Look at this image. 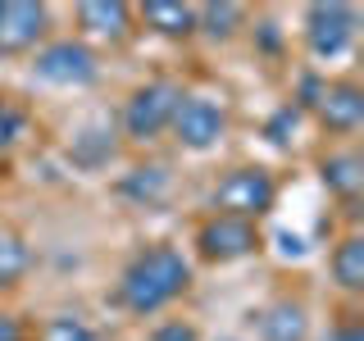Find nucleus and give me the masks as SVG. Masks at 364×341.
Returning a JSON list of instances; mask_svg holds the SVG:
<instances>
[{
	"label": "nucleus",
	"mask_w": 364,
	"mask_h": 341,
	"mask_svg": "<svg viewBox=\"0 0 364 341\" xmlns=\"http://www.w3.org/2000/svg\"><path fill=\"white\" fill-rule=\"evenodd\" d=\"M187 287H191L187 255H182L178 246H164V242H159V246H146L141 255L123 269L119 301H123V310H128V314L151 318V314L164 310V305H173Z\"/></svg>",
	"instance_id": "f257e3e1"
},
{
	"label": "nucleus",
	"mask_w": 364,
	"mask_h": 341,
	"mask_svg": "<svg viewBox=\"0 0 364 341\" xmlns=\"http://www.w3.org/2000/svg\"><path fill=\"white\" fill-rule=\"evenodd\" d=\"M273 196H278V182H273L269 168L242 164V168H228L219 178V187L210 191V205H214V214H232V219L255 223L259 214L273 210Z\"/></svg>",
	"instance_id": "f03ea898"
},
{
	"label": "nucleus",
	"mask_w": 364,
	"mask_h": 341,
	"mask_svg": "<svg viewBox=\"0 0 364 341\" xmlns=\"http://www.w3.org/2000/svg\"><path fill=\"white\" fill-rule=\"evenodd\" d=\"M182 96H187V91L178 82H168V77H155V82L136 87L128 96V105H123V132H128L132 141H155V136H164L178 105H182Z\"/></svg>",
	"instance_id": "7ed1b4c3"
},
{
	"label": "nucleus",
	"mask_w": 364,
	"mask_h": 341,
	"mask_svg": "<svg viewBox=\"0 0 364 341\" xmlns=\"http://www.w3.org/2000/svg\"><path fill=\"white\" fill-rule=\"evenodd\" d=\"M32 73L50 87H91L100 73V60L87 41H73V37H60V41H46L32 60Z\"/></svg>",
	"instance_id": "20e7f679"
},
{
	"label": "nucleus",
	"mask_w": 364,
	"mask_h": 341,
	"mask_svg": "<svg viewBox=\"0 0 364 341\" xmlns=\"http://www.w3.org/2000/svg\"><path fill=\"white\" fill-rule=\"evenodd\" d=\"M196 250L210 264H237L259 250V227L250 219H232V214H210L196 227Z\"/></svg>",
	"instance_id": "39448f33"
},
{
	"label": "nucleus",
	"mask_w": 364,
	"mask_h": 341,
	"mask_svg": "<svg viewBox=\"0 0 364 341\" xmlns=\"http://www.w3.org/2000/svg\"><path fill=\"white\" fill-rule=\"evenodd\" d=\"M355 28H360V9L355 5H310L305 9V45L318 55V60H337V55L350 50L355 41Z\"/></svg>",
	"instance_id": "423d86ee"
},
{
	"label": "nucleus",
	"mask_w": 364,
	"mask_h": 341,
	"mask_svg": "<svg viewBox=\"0 0 364 341\" xmlns=\"http://www.w3.org/2000/svg\"><path fill=\"white\" fill-rule=\"evenodd\" d=\"M301 105H310L328 132H355L364 123V91L355 82H346V77L341 82H318V77H310Z\"/></svg>",
	"instance_id": "0eeeda50"
},
{
	"label": "nucleus",
	"mask_w": 364,
	"mask_h": 341,
	"mask_svg": "<svg viewBox=\"0 0 364 341\" xmlns=\"http://www.w3.org/2000/svg\"><path fill=\"white\" fill-rule=\"evenodd\" d=\"M173 136H178V146H187V151H214V146L223 141V132H228V109L219 105V100H210V96H182V105L173 114Z\"/></svg>",
	"instance_id": "6e6552de"
},
{
	"label": "nucleus",
	"mask_w": 364,
	"mask_h": 341,
	"mask_svg": "<svg viewBox=\"0 0 364 341\" xmlns=\"http://www.w3.org/2000/svg\"><path fill=\"white\" fill-rule=\"evenodd\" d=\"M50 32V9L37 0H0V55L37 50Z\"/></svg>",
	"instance_id": "1a4fd4ad"
},
{
	"label": "nucleus",
	"mask_w": 364,
	"mask_h": 341,
	"mask_svg": "<svg viewBox=\"0 0 364 341\" xmlns=\"http://www.w3.org/2000/svg\"><path fill=\"white\" fill-rule=\"evenodd\" d=\"M77 28L96 41H123L132 32V5H123V0H87V5H77Z\"/></svg>",
	"instance_id": "9d476101"
},
{
	"label": "nucleus",
	"mask_w": 364,
	"mask_h": 341,
	"mask_svg": "<svg viewBox=\"0 0 364 341\" xmlns=\"http://www.w3.org/2000/svg\"><path fill=\"white\" fill-rule=\"evenodd\" d=\"M259 341H305L310 337V314L301 301H273L255 314Z\"/></svg>",
	"instance_id": "9b49d317"
},
{
	"label": "nucleus",
	"mask_w": 364,
	"mask_h": 341,
	"mask_svg": "<svg viewBox=\"0 0 364 341\" xmlns=\"http://www.w3.org/2000/svg\"><path fill=\"white\" fill-rule=\"evenodd\" d=\"M136 14L159 37H191L196 32V5H182V0H146Z\"/></svg>",
	"instance_id": "f8f14e48"
},
{
	"label": "nucleus",
	"mask_w": 364,
	"mask_h": 341,
	"mask_svg": "<svg viewBox=\"0 0 364 341\" xmlns=\"http://www.w3.org/2000/svg\"><path fill=\"white\" fill-rule=\"evenodd\" d=\"M318 178H323V187L333 191L341 200H355L360 187H364V159L355 151H333L318 164Z\"/></svg>",
	"instance_id": "ddd939ff"
},
{
	"label": "nucleus",
	"mask_w": 364,
	"mask_h": 341,
	"mask_svg": "<svg viewBox=\"0 0 364 341\" xmlns=\"http://www.w3.org/2000/svg\"><path fill=\"white\" fill-rule=\"evenodd\" d=\"M328 269H333V282L341 291H360L364 287V237H346V242H337Z\"/></svg>",
	"instance_id": "4468645a"
},
{
	"label": "nucleus",
	"mask_w": 364,
	"mask_h": 341,
	"mask_svg": "<svg viewBox=\"0 0 364 341\" xmlns=\"http://www.w3.org/2000/svg\"><path fill=\"white\" fill-rule=\"evenodd\" d=\"M246 23V9L232 5V0H210V5H196V32L214 41H228L237 28Z\"/></svg>",
	"instance_id": "2eb2a0df"
},
{
	"label": "nucleus",
	"mask_w": 364,
	"mask_h": 341,
	"mask_svg": "<svg viewBox=\"0 0 364 341\" xmlns=\"http://www.w3.org/2000/svg\"><path fill=\"white\" fill-rule=\"evenodd\" d=\"M28 269H32V246L23 242L18 232L0 227V291L18 287V282L28 278Z\"/></svg>",
	"instance_id": "dca6fc26"
},
{
	"label": "nucleus",
	"mask_w": 364,
	"mask_h": 341,
	"mask_svg": "<svg viewBox=\"0 0 364 341\" xmlns=\"http://www.w3.org/2000/svg\"><path fill=\"white\" fill-rule=\"evenodd\" d=\"M32 341H105V337L77 314H50L37 332H32Z\"/></svg>",
	"instance_id": "f3484780"
},
{
	"label": "nucleus",
	"mask_w": 364,
	"mask_h": 341,
	"mask_svg": "<svg viewBox=\"0 0 364 341\" xmlns=\"http://www.w3.org/2000/svg\"><path fill=\"white\" fill-rule=\"evenodd\" d=\"M164 191H168V173L159 164L132 168V178H123V196H132V200H141V205H155Z\"/></svg>",
	"instance_id": "a211bd4d"
},
{
	"label": "nucleus",
	"mask_w": 364,
	"mask_h": 341,
	"mask_svg": "<svg viewBox=\"0 0 364 341\" xmlns=\"http://www.w3.org/2000/svg\"><path fill=\"white\" fill-rule=\"evenodd\" d=\"M109 155H114V128L109 132H82V136H73V159H77V164L96 168V164H105Z\"/></svg>",
	"instance_id": "6ab92c4d"
},
{
	"label": "nucleus",
	"mask_w": 364,
	"mask_h": 341,
	"mask_svg": "<svg viewBox=\"0 0 364 341\" xmlns=\"http://www.w3.org/2000/svg\"><path fill=\"white\" fill-rule=\"evenodd\" d=\"M151 341H200V332L191 323H182V318H168V323H159L155 328V337Z\"/></svg>",
	"instance_id": "aec40b11"
},
{
	"label": "nucleus",
	"mask_w": 364,
	"mask_h": 341,
	"mask_svg": "<svg viewBox=\"0 0 364 341\" xmlns=\"http://www.w3.org/2000/svg\"><path fill=\"white\" fill-rule=\"evenodd\" d=\"M0 341H32V328L14 310H0Z\"/></svg>",
	"instance_id": "412c9836"
},
{
	"label": "nucleus",
	"mask_w": 364,
	"mask_h": 341,
	"mask_svg": "<svg viewBox=\"0 0 364 341\" xmlns=\"http://www.w3.org/2000/svg\"><path fill=\"white\" fill-rule=\"evenodd\" d=\"M323 341H364V328L355 323V318H346V323H337Z\"/></svg>",
	"instance_id": "4be33fe9"
},
{
	"label": "nucleus",
	"mask_w": 364,
	"mask_h": 341,
	"mask_svg": "<svg viewBox=\"0 0 364 341\" xmlns=\"http://www.w3.org/2000/svg\"><path fill=\"white\" fill-rule=\"evenodd\" d=\"M0 109H5V96H0Z\"/></svg>",
	"instance_id": "5701e85b"
},
{
	"label": "nucleus",
	"mask_w": 364,
	"mask_h": 341,
	"mask_svg": "<svg viewBox=\"0 0 364 341\" xmlns=\"http://www.w3.org/2000/svg\"><path fill=\"white\" fill-rule=\"evenodd\" d=\"M223 341H237V337H223Z\"/></svg>",
	"instance_id": "b1692460"
}]
</instances>
